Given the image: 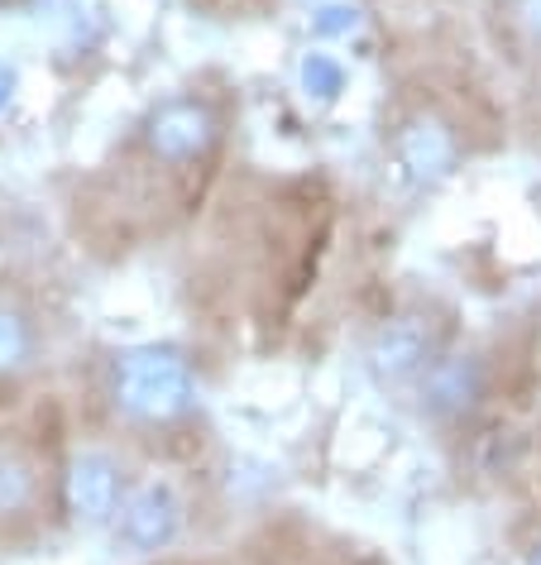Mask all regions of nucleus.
<instances>
[{
  "label": "nucleus",
  "instance_id": "9",
  "mask_svg": "<svg viewBox=\"0 0 541 565\" xmlns=\"http://www.w3.org/2000/svg\"><path fill=\"white\" fill-rule=\"evenodd\" d=\"M311 24H317V34H354L360 30V15H354L350 6H326Z\"/></svg>",
  "mask_w": 541,
  "mask_h": 565
},
{
  "label": "nucleus",
  "instance_id": "7",
  "mask_svg": "<svg viewBox=\"0 0 541 565\" xmlns=\"http://www.w3.org/2000/svg\"><path fill=\"white\" fill-rule=\"evenodd\" d=\"M397 153H403V168L412 178H441L450 168L455 159V145H450V135L441 130L436 120H417V125H407L403 130V145H397Z\"/></svg>",
  "mask_w": 541,
  "mask_h": 565
},
{
  "label": "nucleus",
  "instance_id": "1",
  "mask_svg": "<svg viewBox=\"0 0 541 565\" xmlns=\"http://www.w3.org/2000/svg\"><path fill=\"white\" fill-rule=\"evenodd\" d=\"M120 403L145 422H168L192 407V374L178 355L139 350L120 364Z\"/></svg>",
  "mask_w": 541,
  "mask_h": 565
},
{
  "label": "nucleus",
  "instance_id": "12",
  "mask_svg": "<svg viewBox=\"0 0 541 565\" xmlns=\"http://www.w3.org/2000/svg\"><path fill=\"white\" fill-rule=\"evenodd\" d=\"M532 565H541V546H537V556H532Z\"/></svg>",
  "mask_w": 541,
  "mask_h": 565
},
{
  "label": "nucleus",
  "instance_id": "3",
  "mask_svg": "<svg viewBox=\"0 0 541 565\" xmlns=\"http://www.w3.org/2000/svg\"><path fill=\"white\" fill-rule=\"evenodd\" d=\"M178 518H182V513H178L173 489L145 484L130 503H125V513H120V536H125V546H130V551H159V546L173 542Z\"/></svg>",
  "mask_w": 541,
  "mask_h": 565
},
{
  "label": "nucleus",
  "instance_id": "11",
  "mask_svg": "<svg viewBox=\"0 0 541 565\" xmlns=\"http://www.w3.org/2000/svg\"><path fill=\"white\" fill-rule=\"evenodd\" d=\"M522 15H527V24L541 34V0H522Z\"/></svg>",
  "mask_w": 541,
  "mask_h": 565
},
{
  "label": "nucleus",
  "instance_id": "4",
  "mask_svg": "<svg viewBox=\"0 0 541 565\" xmlns=\"http://www.w3.org/2000/svg\"><path fill=\"white\" fill-rule=\"evenodd\" d=\"M426 355H432V321H426V317H397V321H389V327L379 331L374 350H369L374 370L389 374V379L412 374Z\"/></svg>",
  "mask_w": 541,
  "mask_h": 565
},
{
  "label": "nucleus",
  "instance_id": "2",
  "mask_svg": "<svg viewBox=\"0 0 541 565\" xmlns=\"http://www.w3.org/2000/svg\"><path fill=\"white\" fill-rule=\"evenodd\" d=\"M216 145V116L202 102H168L149 120V149L163 163H192Z\"/></svg>",
  "mask_w": 541,
  "mask_h": 565
},
{
  "label": "nucleus",
  "instance_id": "8",
  "mask_svg": "<svg viewBox=\"0 0 541 565\" xmlns=\"http://www.w3.org/2000/svg\"><path fill=\"white\" fill-rule=\"evenodd\" d=\"M303 87L307 96H317V102H336L340 87H346V73H340V63L331 53H307L303 58Z\"/></svg>",
  "mask_w": 541,
  "mask_h": 565
},
{
  "label": "nucleus",
  "instance_id": "10",
  "mask_svg": "<svg viewBox=\"0 0 541 565\" xmlns=\"http://www.w3.org/2000/svg\"><path fill=\"white\" fill-rule=\"evenodd\" d=\"M24 355V327L15 317H0V370Z\"/></svg>",
  "mask_w": 541,
  "mask_h": 565
},
{
  "label": "nucleus",
  "instance_id": "6",
  "mask_svg": "<svg viewBox=\"0 0 541 565\" xmlns=\"http://www.w3.org/2000/svg\"><path fill=\"white\" fill-rule=\"evenodd\" d=\"M479 398V364L455 355V360H441L432 374H426V407L441 417H455L465 413L469 403Z\"/></svg>",
  "mask_w": 541,
  "mask_h": 565
},
{
  "label": "nucleus",
  "instance_id": "5",
  "mask_svg": "<svg viewBox=\"0 0 541 565\" xmlns=\"http://www.w3.org/2000/svg\"><path fill=\"white\" fill-rule=\"evenodd\" d=\"M67 499H73L77 518L87 522H106L116 513V499H120V475L106 456H82L73 465V479H67Z\"/></svg>",
  "mask_w": 541,
  "mask_h": 565
}]
</instances>
